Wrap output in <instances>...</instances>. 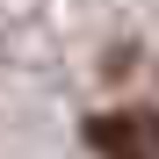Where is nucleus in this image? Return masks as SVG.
Segmentation results:
<instances>
[{"mask_svg": "<svg viewBox=\"0 0 159 159\" xmlns=\"http://www.w3.org/2000/svg\"><path fill=\"white\" fill-rule=\"evenodd\" d=\"M87 145L101 159H159V116H138V109H109L87 123Z\"/></svg>", "mask_w": 159, "mask_h": 159, "instance_id": "nucleus-1", "label": "nucleus"}]
</instances>
